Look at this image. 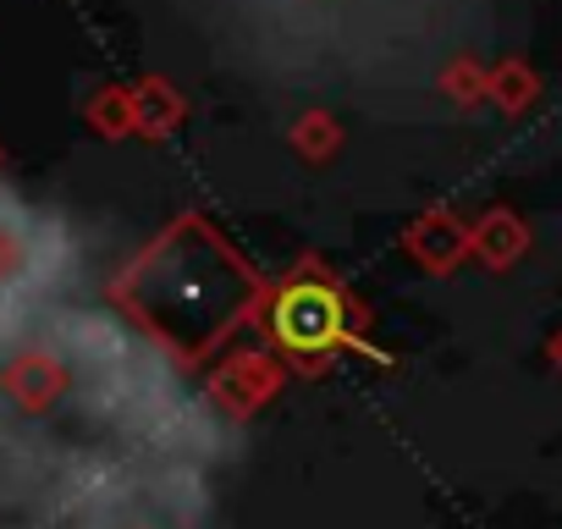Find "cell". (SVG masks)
Masks as SVG:
<instances>
[{"instance_id": "cell-2", "label": "cell", "mask_w": 562, "mask_h": 529, "mask_svg": "<svg viewBox=\"0 0 562 529\" xmlns=\"http://www.w3.org/2000/svg\"><path fill=\"white\" fill-rule=\"evenodd\" d=\"M276 326H281V337H288L293 348H326L337 337V326H342L337 320V299L321 293V288H304V293H293L288 304H281Z\"/></svg>"}, {"instance_id": "cell-1", "label": "cell", "mask_w": 562, "mask_h": 529, "mask_svg": "<svg viewBox=\"0 0 562 529\" xmlns=\"http://www.w3.org/2000/svg\"><path fill=\"white\" fill-rule=\"evenodd\" d=\"M127 299L138 320L155 326L177 353H204L243 320V309L254 304V282L221 237L188 221L144 254L127 282Z\"/></svg>"}]
</instances>
